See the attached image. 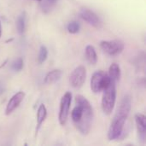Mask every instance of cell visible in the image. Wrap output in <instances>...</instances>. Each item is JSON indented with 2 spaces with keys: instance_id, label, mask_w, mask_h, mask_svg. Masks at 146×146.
I'll use <instances>...</instances> for the list:
<instances>
[{
  "instance_id": "6",
  "label": "cell",
  "mask_w": 146,
  "mask_h": 146,
  "mask_svg": "<svg viewBox=\"0 0 146 146\" xmlns=\"http://www.w3.org/2000/svg\"><path fill=\"white\" fill-rule=\"evenodd\" d=\"M101 49L110 56H117L124 50V43L119 39L104 40L100 42Z\"/></svg>"
},
{
  "instance_id": "5",
  "label": "cell",
  "mask_w": 146,
  "mask_h": 146,
  "mask_svg": "<svg viewBox=\"0 0 146 146\" xmlns=\"http://www.w3.org/2000/svg\"><path fill=\"white\" fill-rule=\"evenodd\" d=\"M71 103H72V93L70 92H67L62 97L61 102H60L58 121H59V123L61 126H64L67 123L68 117L69 115Z\"/></svg>"
},
{
  "instance_id": "21",
  "label": "cell",
  "mask_w": 146,
  "mask_h": 146,
  "mask_svg": "<svg viewBox=\"0 0 146 146\" xmlns=\"http://www.w3.org/2000/svg\"><path fill=\"white\" fill-rule=\"evenodd\" d=\"M2 36V25H1V21H0V38Z\"/></svg>"
},
{
  "instance_id": "3",
  "label": "cell",
  "mask_w": 146,
  "mask_h": 146,
  "mask_svg": "<svg viewBox=\"0 0 146 146\" xmlns=\"http://www.w3.org/2000/svg\"><path fill=\"white\" fill-rule=\"evenodd\" d=\"M116 102V82L110 81V85L103 91L102 97V110L110 115L112 114Z\"/></svg>"
},
{
  "instance_id": "8",
  "label": "cell",
  "mask_w": 146,
  "mask_h": 146,
  "mask_svg": "<svg viewBox=\"0 0 146 146\" xmlns=\"http://www.w3.org/2000/svg\"><path fill=\"white\" fill-rule=\"evenodd\" d=\"M79 15L82 20H84L95 28H100L102 27V21L98 15L89 9L81 8L79 12Z\"/></svg>"
},
{
  "instance_id": "11",
  "label": "cell",
  "mask_w": 146,
  "mask_h": 146,
  "mask_svg": "<svg viewBox=\"0 0 146 146\" xmlns=\"http://www.w3.org/2000/svg\"><path fill=\"white\" fill-rule=\"evenodd\" d=\"M46 116H47V110H46V107L44 104H40L38 109V111H37V124H36V129H35V133L36 135L38 134L42 124L44 123V121H45L46 119Z\"/></svg>"
},
{
  "instance_id": "17",
  "label": "cell",
  "mask_w": 146,
  "mask_h": 146,
  "mask_svg": "<svg viewBox=\"0 0 146 146\" xmlns=\"http://www.w3.org/2000/svg\"><path fill=\"white\" fill-rule=\"evenodd\" d=\"M48 56V50L45 46L42 45L39 49L38 51V62L39 64H42L45 62Z\"/></svg>"
},
{
  "instance_id": "16",
  "label": "cell",
  "mask_w": 146,
  "mask_h": 146,
  "mask_svg": "<svg viewBox=\"0 0 146 146\" xmlns=\"http://www.w3.org/2000/svg\"><path fill=\"white\" fill-rule=\"evenodd\" d=\"M82 114H83V111H82L81 107L79 105H76L71 113V117H72V120H73L74 124L80 121V119L82 117Z\"/></svg>"
},
{
  "instance_id": "4",
  "label": "cell",
  "mask_w": 146,
  "mask_h": 146,
  "mask_svg": "<svg viewBox=\"0 0 146 146\" xmlns=\"http://www.w3.org/2000/svg\"><path fill=\"white\" fill-rule=\"evenodd\" d=\"M110 79L107 74L103 71H97L91 79V89L94 93L103 92L110 83Z\"/></svg>"
},
{
  "instance_id": "10",
  "label": "cell",
  "mask_w": 146,
  "mask_h": 146,
  "mask_svg": "<svg viewBox=\"0 0 146 146\" xmlns=\"http://www.w3.org/2000/svg\"><path fill=\"white\" fill-rule=\"evenodd\" d=\"M135 122L137 126V131L139 135V139L145 143L146 139V118L143 114H136L135 115Z\"/></svg>"
},
{
  "instance_id": "9",
  "label": "cell",
  "mask_w": 146,
  "mask_h": 146,
  "mask_svg": "<svg viewBox=\"0 0 146 146\" xmlns=\"http://www.w3.org/2000/svg\"><path fill=\"white\" fill-rule=\"evenodd\" d=\"M24 98H25V92H18L17 93L13 95L6 105L5 115H9L10 114H12L19 107V105L21 104Z\"/></svg>"
},
{
  "instance_id": "18",
  "label": "cell",
  "mask_w": 146,
  "mask_h": 146,
  "mask_svg": "<svg viewBox=\"0 0 146 146\" xmlns=\"http://www.w3.org/2000/svg\"><path fill=\"white\" fill-rule=\"evenodd\" d=\"M80 26L79 24L78 21H70L67 27V29H68V32L71 34H75V33H78L80 32Z\"/></svg>"
},
{
  "instance_id": "2",
  "label": "cell",
  "mask_w": 146,
  "mask_h": 146,
  "mask_svg": "<svg viewBox=\"0 0 146 146\" xmlns=\"http://www.w3.org/2000/svg\"><path fill=\"white\" fill-rule=\"evenodd\" d=\"M75 103L77 105L81 107L83 114L80 121L75 123L74 125L80 133L86 135L91 130L92 123L94 116L92 106L90 104V102L81 95H77L75 97Z\"/></svg>"
},
{
  "instance_id": "7",
  "label": "cell",
  "mask_w": 146,
  "mask_h": 146,
  "mask_svg": "<svg viewBox=\"0 0 146 146\" xmlns=\"http://www.w3.org/2000/svg\"><path fill=\"white\" fill-rule=\"evenodd\" d=\"M86 79V69L84 66L80 65L74 68L69 76V84L75 89L80 88Z\"/></svg>"
},
{
  "instance_id": "1",
  "label": "cell",
  "mask_w": 146,
  "mask_h": 146,
  "mask_svg": "<svg viewBox=\"0 0 146 146\" xmlns=\"http://www.w3.org/2000/svg\"><path fill=\"white\" fill-rule=\"evenodd\" d=\"M132 100L129 95H126L121 101L119 108L110 123L109 131H108V139L109 140H115L121 137L122 134L125 122L129 115L131 110Z\"/></svg>"
},
{
  "instance_id": "14",
  "label": "cell",
  "mask_w": 146,
  "mask_h": 146,
  "mask_svg": "<svg viewBox=\"0 0 146 146\" xmlns=\"http://www.w3.org/2000/svg\"><path fill=\"white\" fill-rule=\"evenodd\" d=\"M109 77L110 80L117 82L121 78V68L117 63H112L109 68Z\"/></svg>"
},
{
  "instance_id": "19",
  "label": "cell",
  "mask_w": 146,
  "mask_h": 146,
  "mask_svg": "<svg viewBox=\"0 0 146 146\" xmlns=\"http://www.w3.org/2000/svg\"><path fill=\"white\" fill-rule=\"evenodd\" d=\"M11 68H12L14 71H16V72L21 71V70L23 68V60H22L21 57L15 59V60L12 62V64H11Z\"/></svg>"
},
{
  "instance_id": "12",
  "label": "cell",
  "mask_w": 146,
  "mask_h": 146,
  "mask_svg": "<svg viewBox=\"0 0 146 146\" xmlns=\"http://www.w3.org/2000/svg\"><path fill=\"white\" fill-rule=\"evenodd\" d=\"M62 74V72L60 69L51 70L50 72H49L45 75L44 80V83L46 85H52L61 79Z\"/></svg>"
},
{
  "instance_id": "22",
  "label": "cell",
  "mask_w": 146,
  "mask_h": 146,
  "mask_svg": "<svg viewBox=\"0 0 146 146\" xmlns=\"http://www.w3.org/2000/svg\"><path fill=\"white\" fill-rule=\"evenodd\" d=\"M35 1H42V0H35Z\"/></svg>"
},
{
  "instance_id": "20",
  "label": "cell",
  "mask_w": 146,
  "mask_h": 146,
  "mask_svg": "<svg viewBox=\"0 0 146 146\" xmlns=\"http://www.w3.org/2000/svg\"><path fill=\"white\" fill-rule=\"evenodd\" d=\"M3 92H4V86L3 84H0V95L3 93Z\"/></svg>"
},
{
  "instance_id": "13",
  "label": "cell",
  "mask_w": 146,
  "mask_h": 146,
  "mask_svg": "<svg viewBox=\"0 0 146 146\" xmlns=\"http://www.w3.org/2000/svg\"><path fill=\"white\" fill-rule=\"evenodd\" d=\"M86 58L88 61V62L92 65H95L98 62V55L96 52L95 48L92 45H87L85 50Z\"/></svg>"
},
{
  "instance_id": "15",
  "label": "cell",
  "mask_w": 146,
  "mask_h": 146,
  "mask_svg": "<svg viewBox=\"0 0 146 146\" xmlns=\"http://www.w3.org/2000/svg\"><path fill=\"white\" fill-rule=\"evenodd\" d=\"M16 28L17 31L20 34H22L25 32V28H26V13L23 12L21 13L16 21Z\"/></svg>"
}]
</instances>
